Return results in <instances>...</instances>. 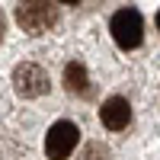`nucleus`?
I'll return each mask as SVG.
<instances>
[{
    "instance_id": "obj_1",
    "label": "nucleus",
    "mask_w": 160,
    "mask_h": 160,
    "mask_svg": "<svg viewBox=\"0 0 160 160\" xmlns=\"http://www.w3.org/2000/svg\"><path fill=\"white\" fill-rule=\"evenodd\" d=\"M58 22L51 0H19L16 3V26L26 35H45Z\"/></svg>"
},
{
    "instance_id": "obj_2",
    "label": "nucleus",
    "mask_w": 160,
    "mask_h": 160,
    "mask_svg": "<svg viewBox=\"0 0 160 160\" xmlns=\"http://www.w3.org/2000/svg\"><path fill=\"white\" fill-rule=\"evenodd\" d=\"M109 32H112V38H115L118 48H125V51L138 48V45H141V35H144V19H141V13L131 10V7L118 10L115 16H112V22H109Z\"/></svg>"
},
{
    "instance_id": "obj_3",
    "label": "nucleus",
    "mask_w": 160,
    "mask_h": 160,
    "mask_svg": "<svg viewBox=\"0 0 160 160\" xmlns=\"http://www.w3.org/2000/svg\"><path fill=\"white\" fill-rule=\"evenodd\" d=\"M48 83H51L48 74L38 68V64H32V61H22V64H16V71H13V90H16L22 99L45 96Z\"/></svg>"
},
{
    "instance_id": "obj_4",
    "label": "nucleus",
    "mask_w": 160,
    "mask_h": 160,
    "mask_svg": "<svg viewBox=\"0 0 160 160\" xmlns=\"http://www.w3.org/2000/svg\"><path fill=\"white\" fill-rule=\"evenodd\" d=\"M77 138H80V128L74 122H55L48 128V138H45L48 160H68L71 151L77 148Z\"/></svg>"
},
{
    "instance_id": "obj_5",
    "label": "nucleus",
    "mask_w": 160,
    "mask_h": 160,
    "mask_svg": "<svg viewBox=\"0 0 160 160\" xmlns=\"http://www.w3.org/2000/svg\"><path fill=\"white\" fill-rule=\"evenodd\" d=\"M99 122L109 128V131H122L131 122V106H128V99H122V96L106 99L102 109H99Z\"/></svg>"
},
{
    "instance_id": "obj_6",
    "label": "nucleus",
    "mask_w": 160,
    "mask_h": 160,
    "mask_svg": "<svg viewBox=\"0 0 160 160\" xmlns=\"http://www.w3.org/2000/svg\"><path fill=\"white\" fill-rule=\"evenodd\" d=\"M64 90L74 93V96H87L90 93V74H87L83 64L71 61L68 68H64Z\"/></svg>"
},
{
    "instance_id": "obj_7",
    "label": "nucleus",
    "mask_w": 160,
    "mask_h": 160,
    "mask_svg": "<svg viewBox=\"0 0 160 160\" xmlns=\"http://www.w3.org/2000/svg\"><path fill=\"white\" fill-rule=\"evenodd\" d=\"M77 160H109V148H102L99 141H90L83 151H80Z\"/></svg>"
},
{
    "instance_id": "obj_8",
    "label": "nucleus",
    "mask_w": 160,
    "mask_h": 160,
    "mask_svg": "<svg viewBox=\"0 0 160 160\" xmlns=\"http://www.w3.org/2000/svg\"><path fill=\"white\" fill-rule=\"evenodd\" d=\"M58 3H77V0H58Z\"/></svg>"
},
{
    "instance_id": "obj_9",
    "label": "nucleus",
    "mask_w": 160,
    "mask_h": 160,
    "mask_svg": "<svg viewBox=\"0 0 160 160\" xmlns=\"http://www.w3.org/2000/svg\"><path fill=\"white\" fill-rule=\"evenodd\" d=\"M0 35H3V16H0Z\"/></svg>"
},
{
    "instance_id": "obj_10",
    "label": "nucleus",
    "mask_w": 160,
    "mask_h": 160,
    "mask_svg": "<svg viewBox=\"0 0 160 160\" xmlns=\"http://www.w3.org/2000/svg\"><path fill=\"white\" fill-rule=\"evenodd\" d=\"M157 29H160V13H157Z\"/></svg>"
}]
</instances>
